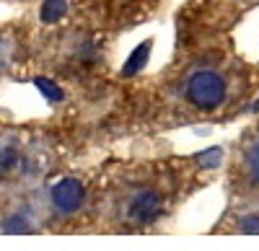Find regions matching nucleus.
<instances>
[{
    "instance_id": "f257e3e1",
    "label": "nucleus",
    "mask_w": 259,
    "mask_h": 251,
    "mask_svg": "<svg viewBox=\"0 0 259 251\" xmlns=\"http://www.w3.org/2000/svg\"><path fill=\"white\" fill-rule=\"evenodd\" d=\"M184 96L194 109L215 112L226 101V78L218 70H197L187 80Z\"/></svg>"
},
{
    "instance_id": "f03ea898",
    "label": "nucleus",
    "mask_w": 259,
    "mask_h": 251,
    "mask_svg": "<svg viewBox=\"0 0 259 251\" xmlns=\"http://www.w3.org/2000/svg\"><path fill=\"white\" fill-rule=\"evenodd\" d=\"M85 202V186L75 176H65L60 179L52 189H50V205L57 215H75Z\"/></svg>"
},
{
    "instance_id": "7ed1b4c3",
    "label": "nucleus",
    "mask_w": 259,
    "mask_h": 251,
    "mask_svg": "<svg viewBox=\"0 0 259 251\" xmlns=\"http://www.w3.org/2000/svg\"><path fill=\"white\" fill-rule=\"evenodd\" d=\"M158 207H161V194L156 189H140L127 202V220L148 223L150 218L158 213Z\"/></svg>"
},
{
    "instance_id": "20e7f679",
    "label": "nucleus",
    "mask_w": 259,
    "mask_h": 251,
    "mask_svg": "<svg viewBox=\"0 0 259 251\" xmlns=\"http://www.w3.org/2000/svg\"><path fill=\"white\" fill-rule=\"evenodd\" d=\"M31 231H34L31 220L21 213H13L3 220V233L6 236H24V233H31Z\"/></svg>"
},
{
    "instance_id": "39448f33",
    "label": "nucleus",
    "mask_w": 259,
    "mask_h": 251,
    "mask_svg": "<svg viewBox=\"0 0 259 251\" xmlns=\"http://www.w3.org/2000/svg\"><path fill=\"white\" fill-rule=\"evenodd\" d=\"M150 55V41H143V44L130 55V60L124 62V68H122V75H135L143 65H145V60Z\"/></svg>"
},
{
    "instance_id": "423d86ee",
    "label": "nucleus",
    "mask_w": 259,
    "mask_h": 251,
    "mask_svg": "<svg viewBox=\"0 0 259 251\" xmlns=\"http://www.w3.org/2000/svg\"><path fill=\"white\" fill-rule=\"evenodd\" d=\"M65 13H68V0H45V6H41V21H47V24H55Z\"/></svg>"
},
{
    "instance_id": "0eeeda50",
    "label": "nucleus",
    "mask_w": 259,
    "mask_h": 251,
    "mask_svg": "<svg viewBox=\"0 0 259 251\" xmlns=\"http://www.w3.org/2000/svg\"><path fill=\"white\" fill-rule=\"evenodd\" d=\"M246 171H249L251 181L259 184V140L246 150Z\"/></svg>"
},
{
    "instance_id": "6e6552de",
    "label": "nucleus",
    "mask_w": 259,
    "mask_h": 251,
    "mask_svg": "<svg viewBox=\"0 0 259 251\" xmlns=\"http://www.w3.org/2000/svg\"><path fill=\"white\" fill-rule=\"evenodd\" d=\"M16 161H18V153H16V148H13V145H3V153H0V171H3V174L13 171Z\"/></svg>"
},
{
    "instance_id": "1a4fd4ad",
    "label": "nucleus",
    "mask_w": 259,
    "mask_h": 251,
    "mask_svg": "<svg viewBox=\"0 0 259 251\" xmlns=\"http://www.w3.org/2000/svg\"><path fill=\"white\" fill-rule=\"evenodd\" d=\"M239 233L241 236H259V215H244L239 220Z\"/></svg>"
},
{
    "instance_id": "9d476101",
    "label": "nucleus",
    "mask_w": 259,
    "mask_h": 251,
    "mask_svg": "<svg viewBox=\"0 0 259 251\" xmlns=\"http://www.w3.org/2000/svg\"><path fill=\"white\" fill-rule=\"evenodd\" d=\"M36 86L41 88V93L50 96L52 101H60V98H62V91L55 86V83H50V80H36Z\"/></svg>"
},
{
    "instance_id": "9b49d317",
    "label": "nucleus",
    "mask_w": 259,
    "mask_h": 251,
    "mask_svg": "<svg viewBox=\"0 0 259 251\" xmlns=\"http://www.w3.org/2000/svg\"><path fill=\"white\" fill-rule=\"evenodd\" d=\"M256 109H259V104H256Z\"/></svg>"
}]
</instances>
